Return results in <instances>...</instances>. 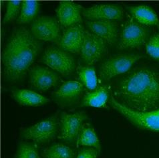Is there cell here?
Here are the masks:
<instances>
[{"label":"cell","instance_id":"1","mask_svg":"<svg viewBox=\"0 0 159 158\" xmlns=\"http://www.w3.org/2000/svg\"><path fill=\"white\" fill-rule=\"evenodd\" d=\"M112 96L132 111L159 110V71L150 67L132 69L113 85Z\"/></svg>","mask_w":159,"mask_h":158},{"label":"cell","instance_id":"2","mask_svg":"<svg viewBox=\"0 0 159 158\" xmlns=\"http://www.w3.org/2000/svg\"><path fill=\"white\" fill-rule=\"evenodd\" d=\"M41 44L24 26L16 28L3 53L4 77L15 82L24 78L41 52Z\"/></svg>","mask_w":159,"mask_h":158},{"label":"cell","instance_id":"3","mask_svg":"<svg viewBox=\"0 0 159 158\" xmlns=\"http://www.w3.org/2000/svg\"><path fill=\"white\" fill-rule=\"evenodd\" d=\"M59 129V118L57 116H52L24 129L21 135L25 140H31L38 144H45L56 137Z\"/></svg>","mask_w":159,"mask_h":158},{"label":"cell","instance_id":"4","mask_svg":"<svg viewBox=\"0 0 159 158\" xmlns=\"http://www.w3.org/2000/svg\"><path fill=\"white\" fill-rule=\"evenodd\" d=\"M111 103L114 109L139 129L159 132V110L149 112L132 111L118 103L112 96Z\"/></svg>","mask_w":159,"mask_h":158},{"label":"cell","instance_id":"5","mask_svg":"<svg viewBox=\"0 0 159 158\" xmlns=\"http://www.w3.org/2000/svg\"><path fill=\"white\" fill-rule=\"evenodd\" d=\"M149 30L137 22L133 17L126 21L120 36L118 49H131L143 46L148 40Z\"/></svg>","mask_w":159,"mask_h":158},{"label":"cell","instance_id":"6","mask_svg":"<svg viewBox=\"0 0 159 158\" xmlns=\"http://www.w3.org/2000/svg\"><path fill=\"white\" fill-rule=\"evenodd\" d=\"M143 57L136 54H117L110 57L101 65L100 77L104 81H108L114 77L126 73L132 66Z\"/></svg>","mask_w":159,"mask_h":158},{"label":"cell","instance_id":"7","mask_svg":"<svg viewBox=\"0 0 159 158\" xmlns=\"http://www.w3.org/2000/svg\"><path fill=\"white\" fill-rule=\"evenodd\" d=\"M42 62L63 76L70 75L76 67L74 57L61 48L48 46L42 56Z\"/></svg>","mask_w":159,"mask_h":158},{"label":"cell","instance_id":"8","mask_svg":"<svg viewBox=\"0 0 159 158\" xmlns=\"http://www.w3.org/2000/svg\"><path fill=\"white\" fill-rule=\"evenodd\" d=\"M87 118L86 113L78 111L74 113H61L59 118L60 133L58 138L68 143H74L78 140L84 121Z\"/></svg>","mask_w":159,"mask_h":158},{"label":"cell","instance_id":"9","mask_svg":"<svg viewBox=\"0 0 159 158\" xmlns=\"http://www.w3.org/2000/svg\"><path fill=\"white\" fill-rule=\"evenodd\" d=\"M31 32L37 40L57 42L61 38L60 22L54 17L39 16L31 24Z\"/></svg>","mask_w":159,"mask_h":158},{"label":"cell","instance_id":"10","mask_svg":"<svg viewBox=\"0 0 159 158\" xmlns=\"http://www.w3.org/2000/svg\"><path fill=\"white\" fill-rule=\"evenodd\" d=\"M106 44L104 40L89 30H85L80 56L88 66L95 64L106 54L107 51Z\"/></svg>","mask_w":159,"mask_h":158},{"label":"cell","instance_id":"11","mask_svg":"<svg viewBox=\"0 0 159 158\" xmlns=\"http://www.w3.org/2000/svg\"><path fill=\"white\" fill-rule=\"evenodd\" d=\"M30 84L38 91H47L57 85L59 77L55 72L42 66H35L30 70Z\"/></svg>","mask_w":159,"mask_h":158},{"label":"cell","instance_id":"12","mask_svg":"<svg viewBox=\"0 0 159 158\" xmlns=\"http://www.w3.org/2000/svg\"><path fill=\"white\" fill-rule=\"evenodd\" d=\"M85 30L80 24L70 26L64 32L58 45L61 50L70 53L80 54Z\"/></svg>","mask_w":159,"mask_h":158},{"label":"cell","instance_id":"13","mask_svg":"<svg viewBox=\"0 0 159 158\" xmlns=\"http://www.w3.org/2000/svg\"><path fill=\"white\" fill-rule=\"evenodd\" d=\"M82 15L88 20H120L123 18L122 7L112 4H100L84 9Z\"/></svg>","mask_w":159,"mask_h":158},{"label":"cell","instance_id":"14","mask_svg":"<svg viewBox=\"0 0 159 158\" xmlns=\"http://www.w3.org/2000/svg\"><path fill=\"white\" fill-rule=\"evenodd\" d=\"M86 27L89 31L98 36L110 45L116 44L118 36L117 22L112 20H88Z\"/></svg>","mask_w":159,"mask_h":158},{"label":"cell","instance_id":"15","mask_svg":"<svg viewBox=\"0 0 159 158\" xmlns=\"http://www.w3.org/2000/svg\"><path fill=\"white\" fill-rule=\"evenodd\" d=\"M60 24L64 28L82 22V8L73 2H61L56 10Z\"/></svg>","mask_w":159,"mask_h":158},{"label":"cell","instance_id":"16","mask_svg":"<svg viewBox=\"0 0 159 158\" xmlns=\"http://www.w3.org/2000/svg\"><path fill=\"white\" fill-rule=\"evenodd\" d=\"M132 17L144 26H156L159 28V19L152 9L147 6H126Z\"/></svg>","mask_w":159,"mask_h":158},{"label":"cell","instance_id":"17","mask_svg":"<svg viewBox=\"0 0 159 158\" xmlns=\"http://www.w3.org/2000/svg\"><path fill=\"white\" fill-rule=\"evenodd\" d=\"M13 97L21 105L39 107L50 102V99L36 92L27 89H19L13 91Z\"/></svg>","mask_w":159,"mask_h":158},{"label":"cell","instance_id":"18","mask_svg":"<svg viewBox=\"0 0 159 158\" xmlns=\"http://www.w3.org/2000/svg\"><path fill=\"white\" fill-rule=\"evenodd\" d=\"M83 91L82 83L74 81L65 82L56 92L57 97L66 103H74L79 99Z\"/></svg>","mask_w":159,"mask_h":158},{"label":"cell","instance_id":"19","mask_svg":"<svg viewBox=\"0 0 159 158\" xmlns=\"http://www.w3.org/2000/svg\"><path fill=\"white\" fill-rule=\"evenodd\" d=\"M108 98L109 93L107 88L105 86H100L84 96L82 105L95 108H104L107 107Z\"/></svg>","mask_w":159,"mask_h":158},{"label":"cell","instance_id":"20","mask_svg":"<svg viewBox=\"0 0 159 158\" xmlns=\"http://www.w3.org/2000/svg\"><path fill=\"white\" fill-rule=\"evenodd\" d=\"M77 146L92 147L100 151L101 147L99 139L94 129L90 124L84 123L77 140Z\"/></svg>","mask_w":159,"mask_h":158},{"label":"cell","instance_id":"21","mask_svg":"<svg viewBox=\"0 0 159 158\" xmlns=\"http://www.w3.org/2000/svg\"><path fill=\"white\" fill-rule=\"evenodd\" d=\"M73 149L64 143H56L47 147L42 153L43 158H74Z\"/></svg>","mask_w":159,"mask_h":158},{"label":"cell","instance_id":"22","mask_svg":"<svg viewBox=\"0 0 159 158\" xmlns=\"http://www.w3.org/2000/svg\"><path fill=\"white\" fill-rule=\"evenodd\" d=\"M39 3L36 1H24L21 3V8L17 23L19 24H28L36 17L38 11Z\"/></svg>","mask_w":159,"mask_h":158},{"label":"cell","instance_id":"23","mask_svg":"<svg viewBox=\"0 0 159 158\" xmlns=\"http://www.w3.org/2000/svg\"><path fill=\"white\" fill-rule=\"evenodd\" d=\"M78 72L80 79L87 89L94 91L98 88V78L93 67H91L90 66L80 67L78 69Z\"/></svg>","mask_w":159,"mask_h":158},{"label":"cell","instance_id":"24","mask_svg":"<svg viewBox=\"0 0 159 158\" xmlns=\"http://www.w3.org/2000/svg\"><path fill=\"white\" fill-rule=\"evenodd\" d=\"M16 158H40L37 147L35 145L22 142L19 145Z\"/></svg>","mask_w":159,"mask_h":158},{"label":"cell","instance_id":"25","mask_svg":"<svg viewBox=\"0 0 159 158\" xmlns=\"http://www.w3.org/2000/svg\"><path fill=\"white\" fill-rule=\"evenodd\" d=\"M21 3L20 1H10L7 2V11L3 18L4 23L10 22L16 19L21 8Z\"/></svg>","mask_w":159,"mask_h":158},{"label":"cell","instance_id":"26","mask_svg":"<svg viewBox=\"0 0 159 158\" xmlns=\"http://www.w3.org/2000/svg\"><path fill=\"white\" fill-rule=\"evenodd\" d=\"M145 46L147 53L154 59L159 61V33L150 38Z\"/></svg>","mask_w":159,"mask_h":158},{"label":"cell","instance_id":"27","mask_svg":"<svg viewBox=\"0 0 159 158\" xmlns=\"http://www.w3.org/2000/svg\"><path fill=\"white\" fill-rule=\"evenodd\" d=\"M98 151L93 147L82 149L78 153L76 158H97Z\"/></svg>","mask_w":159,"mask_h":158}]
</instances>
